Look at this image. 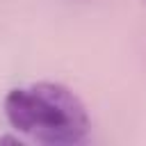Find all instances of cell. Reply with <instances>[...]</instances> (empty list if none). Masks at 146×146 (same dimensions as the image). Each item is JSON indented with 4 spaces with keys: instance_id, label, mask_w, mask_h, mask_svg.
I'll list each match as a JSON object with an SVG mask.
<instances>
[{
    "instance_id": "obj_1",
    "label": "cell",
    "mask_w": 146,
    "mask_h": 146,
    "mask_svg": "<svg viewBox=\"0 0 146 146\" xmlns=\"http://www.w3.org/2000/svg\"><path fill=\"white\" fill-rule=\"evenodd\" d=\"M2 107L7 123L16 132L39 144H80L91 128L80 96L59 82L16 87L5 96Z\"/></svg>"
}]
</instances>
